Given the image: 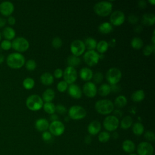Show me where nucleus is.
<instances>
[{"instance_id":"f257e3e1","label":"nucleus","mask_w":155,"mask_h":155,"mask_svg":"<svg viewBox=\"0 0 155 155\" xmlns=\"http://www.w3.org/2000/svg\"><path fill=\"white\" fill-rule=\"evenodd\" d=\"M7 65L12 69L21 68L25 63V57L20 53L9 54L6 58Z\"/></svg>"},{"instance_id":"f03ea898","label":"nucleus","mask_w":155,"mask_h":155,"mask_svg":"<svg viewBox=\"0 0 155 155\" xmlns=\"http://www.w3.org/2000/svg\"><path fill=\"white\" fill-rule=\"evenodd\" d=\"M96 111L102 115L110 114L114 110L113 102L109 99H100L94 105Z\"/></svg>"},{"instance_id":"7ed1b4c3","label":"nucleus","mask_w":155,"mask_h":155,"mask_svg":"<svg viewBox=\"0 0 155 155\" xmlns=\"http://www.w3.org/2000/svg\"><path fill=\"white\" fill-rule=\"evenodd\" d=\"M94 11L98 16L105 17L110 15L113 9V4L110 1H100L93 7Z\"/></svg>"},{"instance_id":"20e7f679","label":"nucleus","mask_w":155,"mask_h":155,"mask_svg":"<svg viewBox=\"0 0 155 155\" xmlns=\"http://www.w3.org/2000/svg\"><path fill=\"white\" fill-rule=\"evenodd\" d=\"M25 104L30 110L36 111L42 108L44 101L42 97L39 95L31 94L27 98Z\"/></svg>"},{"instance_id":"39448f33","label":"nucleus","mask_w":155,"mask_h":155,"mask_svg":"<svg viewBox=\"0 0 155 155\" xmlns=\"http://www.w3.org/2000/svg\"><path fill=\"white\" fill-rule=\"evenodd\" d=\"M68 114V117L73 120H81L85 117L87 111L82 106L75 105L69 108Z\"/></svg>"},{"instance_id":"423d86ee","label":"nucleus","mask_w":155,"mask_h":155,"mask_svg":"<svg viewBox=\"0 0 155 155\" xmlns=\"http://www.w3.org/2000/svg\"><path fill=\"white\" fill-rule=\"evenodd\" d=\"M106 79L111 85L117 84L122 78V72L117 68H110L106 73Z\"/></svg>"},{"instance_id":"0eeeda50","label":"nucleus","mask_w":155,"mask_h":155,"mask_svg":"<svg viewBox=\"0 0 155 155\" xmlns=\"http://www.w3.org/2000/svg\"><path fill=\"white\" fill-rule=\"evenodd\" d=\"M28 41L24 37H17L13 39L12 42V48L18 51V53L24 52L29 48Z\"/></svg>"},{"instance_id":"6e6552de","label":"nucleus","mask_w":155,"mask_h":155,"mask_svg":"<svg viewBox=\"0 0 155 155\" xmlns=\"http://www.w3.org/2000/svg\"><path fill=\"white\" fill-rule=\"evenodd\" d=\"M119 125V120L114 115H109L105 117L103 121V126L108 131H114Z\"/></svg>"},{"instance_id":"1a4fd4ad","label":"nucleus","mask_w":155,"mask_h":155,"mask_svg":"<svg viewBox=\"0 0 155 155\" xmlns=\"http://www.w3.org/2000/svg\"><path fill=\"white\" fill-rule=\"evenodd\" d=\"M84 61L90 67L96 65L100 59V54L95 50L87 51L83 56Z\"/></svg>"},{"instance_id":"9d476101","label":"nucleus","mask_w":155,"mask_h":155,"mask_svg":"<svg viewBox=\"0 0 155 155\" xmlns=\"http://www.w3.org/2000/svg\"><path fill=\"white\" fill-rule=\"evenodd\" d=\"M64 81L68 84H72L76 81L78 78L77 71L75 68L68 66L63 71Z\"/></svg>"},{"instance_id":"9b49d317","label":"nucleus","mask_w":155,"mask_h":155,"mask_svg":"<svg viewBox=\"0 0 155 155\" xmlns=\"http://www.w3.org/2000/svg\"><path fill=\"white\" fill-rule=\"evenodd\" d=\"M85 50L84 42L80 39H76L71 43L70 51L73 55L79 57L84 53Z\"/></svg>"},{"instance_id":"f8f14e48","label":"nucleus","mask_w":155,"mask_h":155,"mask_svg":"<svg viewBox=\"0 0 155 155\" xmlns=\"http://www.w3.org/2000/svg\"><path fill=\"white\" fill-rule=\"evenodd\" d=\"M49 132L53 136H61L65 131V126L64 124L59 120L51 122L49 125Z\"/></svg>"},{"instance_id":"ddd939ff","label":"nucleus","mask_w":155,"mask_h":155,"mask_svg":"<svg viewBox=\"0 0 155 155\" xmlns=\"http://www.w3.org/2000/svg\"><path fill=\"white\" fill-rule=\"evenodd\" d=\"M138 155H153L154 148L151 143L148 142H142L137 147Z\"/></svg>"},{"instance_id":"4468645a","label":"nucleus","mask_w":155,"mask_h":155,"mask_svg":"<svg viewBox=\"0 0 155 155\" xmlns=\"http://www.w3.org/2000/svg\"><path fill=\"white\" fill-rule=\"evenodd\" d=\"M125 16L123 12L120 10H116L111 13L110 17V24L113 25L119 26L125 21Z\"/></svg>"},{"instance_id":"2eb2a0df","label":"nucleus","mask_w":155,"mask_h":155,"mask_svg":"<svg viewBox=\"0 0 155 155\" xmlns=\"http://www.w3.org/2000/svg\"><path fill=\"white\" fill-rule=\"evenodd\" d=\"M84 94L89 98L94 97L97 94V87L94 82L88 81L85 82L82 87Z\"/></svg>"},{"instance_id":"dca6fc26","label":"nucleus","mask_w":155,"mask_h":155,"mask_svg":"<svg viewBox=\"0 0 155 155\" xmlns=\"http://www.w3.org/2000/svg\"><path fill=\"white\" fill-rule=\"evenodd\" d=\"M14 10V5L10 1H3L0 4V13L4 16H11Z\"/></svg>"},{"instance_id":"f3484780","label":"nucleus","mask_w":155,"mask_h":155,"mask_svg":"<svg viewBox=\"0 0 155 155\" xmlns=\"http://www.w3.org/2000/svg\"><path fill=\"white\" fill-rule=\"evenodd\" d=\"M68 93L69 95L74 98V99H80L82 96V91L79 86H78L76 84H70L69 87H68Z\"/></svg>"},{"instance_id":"a211bd4d","label":"nucleus","mask_w":155,"mask_h":155,"mask_svg":"<svg viewBox=\"0 0 155 155\" xmlns=\"http://www.w3.org/2000/svg\"><path fill=\"white\" fill-rule=\"evenodd\" d=\"M101 130V124L97 120L91 122L87 127L88 133L91 136H95L100 133Z\"/></svg>"},{"instance_id":"6ab92c4d","label":"nucleus","mask_w":155,"mask_h":155,"mask_svg":"<svg viewBox=\"0 0 155 155\" xmlns=\"http://www.w3.org/2000/svg\"><path fill=\"white\" fill-rule=\"evenodd\" d=\"M49 125L50 124L48 120L45 118H39L37 119L35 124L36 129L40 132L47 131L48 129Z\"/></svg>"},{"instance_id":"aec40b11","label":"nucleus","mask_w":155,"mask_h":155,"mask_svg":"<svg viewBox=\"0 0 155 155\" xmlns=\"http://www.w3.org/2000/svg\"><path fill=\"white\" fill-rule=\"evenodd\" d=\"M122 148L124 151L128 154L133 153L136 150V145L134 142L130 139L125 140L122 143Z\"/></svg>"},{"instance_id":"412c9836","label":"nucleus","mask_w":155,"mask_h":155,"mask_svg":"<svg viewBox=\"0 0 155 155\" xmlns=\"http://www.w3.org/2000/svg\"><path fill=\"white\" fill-rule=\"evenodd\" d=\"M79 76L81 79L84 81H89L93 78V71L87 67H84L81 69L79 71Z\"/></svg>"},{"instance_id":"4be33fe9","label":"nucleus","mask_w":155,"mask_h":155,"mask_svg":"<svg viewBox=\"0 0 155 155\" xmlns=\"http://www.w3.org/2000/svg\"><path fill=\"white\" fill-rule=\"evenodd\" d=\"M141 21L142 24L145 25H153L155 22V16L153 13H145L142 17Z\"/></svg>"},{"instance_id":"5701e85b","label":"nucleus","mask_w":155,"mask_h":155,"mask_svg":"<svg viewBox=\"0 0 155 155\" xmlns=\"http://www.w3.org/2000/svg\"><path fill=\"white\" fill-rule=\"evenodd\" d=\"M41 82L45 85H50L54 82L53 76L48 72L42 73L40 77Z\"/></svg>"},{"instance_id":"b1692460","label":"nucleus","mask_w":155,"mask_h":155,"mask_svg":"<svg viewBox=\"0 0 155 155\" xmlns=\"http://www.w3.org/2000/svg\"><path fill=\"white\" fill-rule=\"evenodd\" d=\"M55 97V92L53 89L47 88L46 89L42 95V99L45 102H51Z\"/></svg>"},{"instance_id":"393cba45","label":"nucleus","mask_w":155,"mask_h":155,"mask_svg":"<svg viewBox=\"0 0 155 155\" xmlns=\"http://www.w3.org/2000/svg\"><path fill=\"white\" fill-rule=\"evenodd\" d=\"M2 35L6 40L11 41L15 39L16 32L15 30L11 27H6L3 29Z\"/></svg>"},{"instance_id":"a878e982","label":"nucleus","mask_w":155,"mask_h":155,"mask_svg":"<svg viewBox=\"0 0 155 155\" xmlns=\"http://www.w3.org/2000/svg\"><path fill=\"white\" fill-rule=\"evenodd\" d=\"M113 25L108 22L101 23L98 27V30L102 34H108L113 31Z\"/></svg>"},{"instance_id":"bb28decb","label":"nucleus","mask_w":155,"mask_h":155,"mask_svg":"<svg viewBox=\"0 0 155 155\" xmlns=\"http://www.w3.org/2000/svg\"><path fill=\"white\" fill-rule=\"evenodd\" d=\"M145 98V93L142 90H137L134 91L131 96V99L134 102H139L143 100Z\"/></svg>"},{"instance_id":"cd10ccee","label":"nucleus","mask_w":155,"mask_h":155,"mask_svg":"<svg viewBox=\"0 0 155 155\" xmlns=\"http://www.w3.org/2000/svg\"><path fill=\"white\" fill-rule=\"evenodd\" d=\"M133 124V119L130 116H126L122 118L120 123V127L123 130H127Z\"/></svg>"},{"instance_id":"c85d7f7f","label":"nucleus","mask_w":155,"mask_h":155,"mask_svg":"<svg viewBox=\"0 0 155 155\" xmlns=\"http://www.w3.org/2000/svg\"><path fill=\"white\" fill-rule=\"evenodd\" d=\"M127 104V99L126 97L124 95L118 96L114 101V106L115 105L118 108H121L124 107Z\"/></svg>"},{"instance_id":"c756f323","label":"nucleus","mask_w":155,"mask_h":155,"mask_svg":"<svg viewBox=\"0 0 155 155\" xmlns=\"http://www.w3.org/2000/svg\"><path fill=\"white\" fill-rule=\"evenodd\" d=\"M84 42L85 46V48H87L88 50H94V49L96 48L97 41L93 38H87Z\"/></svg>"},{"instance_id":"7c9ffc66","label":"nucleus","mask_w":155,"mask_h":155,"mask_svg":"<svg viewBox=\"0 0 155 155\" xmlns=\"http://www.w3.org/2000/svg\"><path fill=\"white\" fill-rule=\"evenodd\" d=\"M111 92V87L108 84H102L98 89V93L101 96H107Z\"/></svg>"},{"instance_id":"2f4dec72","label":"nucleus","mask_w":155,"mask_h":155,"mask_svg":"<svg viewBox=\"0 0 155 155\" xmlns=\"http://www.w3.org/2000/svg\"><path fill=\"white\" fill-rule=\"evenodd\" d=\"M132 131L136 136H140L144 132V127L140 122H135L132 127Z\"/></svg>"},{"instance_id":"473e14b6","label":"nucleus","mask_w":155,"mask_h":155,"mask_svg":"<svg viewBox=\"0 0 155 155\" xmlns=\"http://www.w3.org/2000/svg\"><path fill=\"white\" fill-rule=\"evenodd\" d=\"M67 64L68 66L74 67L79 65L81 63V59L78 56L74 55H70L67 58Z\"/></svg>"},{"instance_id":"72a5a7b5","label":"nucleus","mask_w":155,"mask_h":155,"mask_svg":"<svg viewBox=\"0 0 155 155\" xmlns=\"http://www.w3.org/2000/svg\"><path fill=\"white\" fill-rule=\"evenodd\" d=\"M97 51L103 54L105 52L107 51V50L108 48V43L104 40H102L100 41L99 42L97 43V45H96V48Z\"/></svg>"},{"instance_id":"f704fd0d","label":"nucleus","mask_w":155,"mask_h":155,"mask_svg":"<svg viewBox=\"0 0 155 155\" xmlns=\"http://www.w3.org/2000/svg\"><path fill=\"white\" fill-rule=\"evenodd\" d=\"M143 42L140 38L134 37L131 41V45L134 49L139 50L143 47Z\"/></svg>"},{"instance_id":"c9c22d12","label":"nucleus","mask_w":155,"mask_h":155,"mask_svg":"<svg viewBox=\"0 0 155 155\" xmlns=\"http://www.w3.org/2000/svg\"><path fill=\"white\" fill-rule=\"evenodd\" d=\"M55 105L52 103L51 102H45L43 104V109L48 114H54L55 111Z\"/></svg>"},{"instance_id":"e433bc0d","label":"nucleus","mask_w":155,"mask_h":155,"mask_svg":"<svg viewBox=\"0 0 155 155\" xmlns=\"http://www.w3.org/2000/svg\"><path fill=\"white\" fill-rule=\"evenodd\" d=\"M22 85L26 90H31L35 86V81L33 78L28 77L24 79L22 82Z\"/></svg>"},{"instance_id":"4c0bfd02","label":"nucleus","mask_w":155,"mask_h":155,"mask_svg":"<svg viewBox=\"0 0 155 155\" xmlns=\"http://www.w3.org/2000/svg\"><path fill=\"white\" fill-rule=\"evenodd\" d=\"M110 139V134L108 131H102L99 133L98 140L101 143H106Z\"/></svg>"},{"instance_id":"58836bf2","label":"nucleus","mask_w":155,"mask_h":155,"mask_svg":"<svg viewBox=\"0 0 155 155\" xmlns=\"http://www.w3.org/2000/svg\"><path fill=\"white\" fill-rule=\"evenodd\" d=\"M155 51V47L154 45H147L143 50V53L145 56H148L151 54L153 53H154Z\"/></svg>"},{"instance_id":"ea45409f","label":"nucleus","mask_w":155,"mask_h":155,"mask_svg":"<svg viewBox=\"0 0 155 155\" xmlns=\"http://www.w3.org/2000/svg\"><path fill=\"white\" fill-rule=\"evenodd\" d=\"M25 68L28 71H33L36 68V62L33 59H29L25 63Z\"/></svg>"},{"instance_id":"a19ab883","label":"nucleus","mask_w":155,"mask_h":155,"mask_svg":"<svg viewBox=\"0 0 155 155\" xmlns=\"http://www.w3.org/2000/svg\"><path fill=\"white\" fill-rule=\"evenodd\" d=\"M56 87H57V90L59 92L63 93V92L67 90L68 84L64 81H60L58 83Z\"/></svg>"},{"instance_id":"79ce46f5","label":"nucleus","mask_w":155,"mask_h":155,"mask_svg":"<svg viewBox=\"0 0 155 155\" xmlns=\"http://www.w3.org/2000/svg\"><path fill=\"white\" fill-rule=\"evenodd\" d=\"M51 45L53 47H54L56 49L59 48L60 47H61L62 45V41L59 37H55L52 39Z\"/></svg>"},{"instance_id":"37998d69","label":"nucleus","mask_w":155,"mask_h":155,"mask_svg":"<svg viewBox=\"0 0 155 155\" xmlns=\"http://www.w3.org/2000/svg\"><path fill=\"white\" fill-rule=\"evenodd\" d=\"M1 48L4 50H9L12 48V42L8 40L4 39L1 42Z\"/></svg>"},{"instance_id":"c03bdc74","label":"nucleus","mask_w":155,"mask_h":155,"mask_svg":"<svg viewBox=\"0 0 155 155\" xmlns=\"http://www.w3.org/2000/svg\"><path fill=\"white\" fill-rule=\"evenodd\" d=\"M103 74L101 72H97L93 76L94 82L96 84H100L103 80Z\"/></svg>"},{"instance_id":"a18cd8bd","label":"nucleus","mask_w":155,"mask_h":155,"mask_svg":"<svg viewBox=\"0 0 155 155\" xmlns=\"http://www.w3.org/2000/svg\"><path fill=\"white\" fill-rule=\"evenodd\" d=\"M144 137L150 142H153L155 140L154 133L151 131H147L144 133Z\"/></svg>"},{"instance_id":"49530a36","label":"nucleus","mask_w":155,"mask_h":155,"mask_svg":"<svg viewBox=\"0 0 155 155\" xmlns=\"http://www.w3.org/2000/svg\"><path fill=\"white\" fill-rule=\"evenodd\" d=\"M53 135L48 131L42 132V139L45 142H50L52 140Z\"/></svg>"},{"instance_id":"de8ad7c7","label":"nucleus","mask_w":155,"mask_h":155,"mask_svg":"<svg viewBox=\"0 0 155 155\" xmlns=\"http://www.w3.org/2000/svg\"><path fill=\"white\" fill-rule=\"evenodd\" d=\"M55 111L59 114H64L67 112V108L63 105L58 104L55 106Z\"/></svg>"},{"instance_id":"09e8293b","label":"nucleus","mask_w":155,"mask_h":155,"mask_svg":"<svg viewBox=\"0 0 155 155\" xmlns=\"http://www.w3.org/2000/svg\"><path fill=\"white\" fill-rule=\"evenodd\" d=\"M128 21L131 24H136L139 21V18L134 14H131L128 17Z\"/></svg>"},{"instance_id":"8fccbe9b","label":"nucleus","mask_w":155,"mask_h":155,"mask_svg":"<svg viewBox=\"0 0 155 155\" xmlns=\"http://www.w3.org/2000/svg\"><path fill=\"white\" fill-rule=\"evenodd\" d=\"M63 76V70L61 68H56L54 71V77L56 79L61 78Z\"/></svg>"},{"instance_id":"3c124183","label":"nucleus","mask_w":155,"mask_h":155,"mask_svg":"<svg viewBox=\"0 0 155 155\" xmlns=\"http://www.w3.org/2000/svg\"><path fill=\"white\" fill-rule=\"evenodd\" d=\"M7 22L8 23L9 25H13L15 24L16 23V19L15 17L12 16H10L8 17V19H7Z\"/></svg>"},{"instance_id":"603ef678","label":"nucleus","mask_w":155,"mask_h":155,"mask_svg":"<svg viewBox=\"0 0 155 155\" xmlns=\"http://www.w3.org/2000/svg\"><path fill=\"white\" fill-rule=\"evenodd\" d=\"M110 87H111V91H113L114 93H118L120 90L119 87L117 84L110 85Z\"/></svg>"},{"instance_id":"864d4df0","label":"nucleus","mask_w":155,"mask_h":155,"mask_svg":"<svg viewBox=\"0 0 155 155\" xmlns=\"http://www.w3.org/2000/svg\"><path fill=\"white\" fill-rule=\"evenodd\" d=\"M138 6H139L140 8H144L147 6L146 2H145V1H143V0L139 1L138 2Z\"/></svg>"},{"instance_id":"5fc2aeb1","label":"nucleus","mask_w":155,"mask_h":155,"mask_svg":"<svg viewBox=\"0 0 155 155\" xmlns=\"http://www.w3.org/2000/svg\"><path fill=\"white\" fill-rule=\"evenodd\" d=\"M142 30H143V27L141 25H137L134 27V31L137 33H140L142 31Z\"/></svg>"},{"instance_id":"6e6d98bb","label":"nucleus","mask_w":155,"mask_h":155,"mask_svg":"<svg viewBox=\"0 0 155 155\" xmlns=\"http://www.w3.org/2000/svg\"><path fill=\"white\" fill-rule=\"evenodd\" d=\"M6 22H7L6 19L0 17V28H2L3 27H4Z\"/></svg>"},{"instance_id":"4d7b16f0","label":"nucleus","mask_w":155,"mask_h":155,"mask_svg":"<svg viewBox=\"0 0 155 155\" xmlns=\"http://www.w3.org/2000/svg\"><path fill=\"white\" fill-rule=\"evenodd\" d=\"M84 140H85V143L86 144H90V143L91 142V141H92V139H91V136H90V135L87 136L85 137Z\"/></svg>"},{"instance_id":"13d9d810","label":"nucleus","mask_w":155,"mask_h":155,"mask_svg":"<svg viewBox=\"0 0 155 155\" xmlns=\"http://www.w3.org/2000/svg\"><path fill=\"white\" fill-rule=\"evenodd\" d=\"M50 119V120H51V122L55 121V120H58V116L57 114H56L54 113V114H51Z\"/></svg>"},{"instance_id":"bf43d9fd","label":"nucleus","mask_w":155,"mask_h":155,"mask_svg":"<svg viewBox=\"0 0 155 155\" xmlns=\"http://www.w3.org/2000/svg\"><path fill=\"white\" fill-rule=\"evenodd\" d=\"M114 114H115V115H114V116H116V117H117V116H118V117H120V116H122V113H121V111H120V110H114Z\"/></svg>"},{"instance_id":"052dcab7","label":"nucleus","mask_w":155,"mask_h":155,"mask_svg":"<svg viewBox=\"0 0 155 155\" xmlns=\"http://www.w3.org/2000/svg\"><path fill=\"white\" fill-rule=\"evenodd\" d=\"M112 137L113 138V139H117L118 137H119V134H118V133L117 132H116V131H114V132H113V133L112 134Z\"/></svg>"},{"instance_id":"680f3d73","label":"nucleus","mask_w":155,"mask_h":155,"mask_svg":"<svg viewBox=\"0 0 155 155\" xmlns=\"http://www.w3.org/2000/svg\"><path fill=\"white\" fill-rule=\"evenodd\" d=\"M154 38H155V37H154V30L153 32V36L151 37V42H152L153 45H154V43H155V42H154L155 39Z\"/></svg>"},{"instance_id":"e2e57ef3","label":"nucleus","mask_w":155,"mask_h":155,"mask_svg":"<svg viewBox=\"0 0 155 155\" xmlns=\"http://www.w3.org/2000/svg\"><path fill=\"white\" fill-rule=\"evenodd\" d=\"M4 61V56L2 54H0V64H2Z\"/></svg>"},{"instance_id":"0e129e2a","label":"nucleus","mask_w":155,"mask_h":155,"mask_svg":"<svg viewBox=\"0 0 155 155\" xmlns=\"http://www.w3.org/2000/svg\"><path fill=\"white\" fill-rule=\"evenodd\" d=\"M148 2L150 3H151L152 5H154V4H155V1L154 0H150V1H148Z\"/></svg>"},{"instance_id":"69168bd1","label":"nucleus","mask_w":155,"mask_h":155,"mask_svg":"<svg viewBox=\"0 0 155 155\" xmlns=\"http://www.w3.org/2000/svg\"><path fill=\"white\" fill-rule=\"evenodd\" d=\"M69 117H68V116H67V117H65V121H66V122H68V120H69Z\"/></svg>"},{"instance_id":"338daca9","label":"nucleus","mask_w":155,"mask_h":155,"mask_svg":"<svg viewBox=\"0 0 155 155\" xmlns=\"http://www.w3.org/2000/svg\"><path fill=\"white\" fill-rule=\"evenodd\" d=\"M128 155H137V154H136V153H130V154H129Z\"/></svg>"},{"instance_id":"774afa93","label":"nucleus","mask_w":155,"mask_h":155,"mask_svg":"<svg viewBox=\"0 0 155 155\" xmlns=\"http://www.w3.org/2000/svg\"><path fill=\"white\" fill-rule=\"evenodd\" d=\"M1 32H0V41H1Z\"/></svg>"}]
</instances>
